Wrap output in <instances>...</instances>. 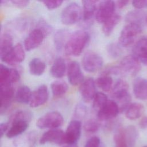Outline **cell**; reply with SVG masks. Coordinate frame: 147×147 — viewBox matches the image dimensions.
Masks as SVG:
<instances>
[{"label":"cell","instance_id":"8fae6325","mask_svg":"<svg viewBox=\"0 0 147 147\" xmlns=\"http://www.w3.org/2000/svg\"><path fill=\"white\" fill-rule=\"evenodd\" d=\"M82 130V123L79 120L71 121L65 132V144L68 145H75L80 138Z\"/></svg>","mask_w":147,"mask_h":147},{"label":"cell","instance_id":"2e32d148","mask_svg":"<svg viewBox=\"0 0 147 147\" xmlns=\"http://www.w3.org/2000/svg\"><path fill=\"white\" fill-rule=\"evenodd\" d=\"M120 112L117 103L113 100H108L106 105L98 112V118L102 121L115 118Z\"/></svg>","mask_w":147,"mask_h":147},{"label":"cell","instance_id":"bcb514c9","mask_svg":"<svg viewBox=\"0 0 147 147\" xmlns=\"http://www.w3.org/2000/svg\"><path fill=\"white\" fill-rule=\"evenodd\" d=\"M129 3L128 1H118L117 2V5L118 8H123L127 5Z\"/></svg>","mask_w":147,"mask_h":147},{"label":"cell","instance_id":"e575fe53","mask_svg":"<svg viewBox=\"0 0 147 147\" xmlns=\"http://www.w3.org/2000/svg\"><path fill=\"white\" fill-rule=\"evenodd\" d=\"M115 147H128L125 129L123 128L119 129L114 135Z\"/></svg>","mask_w":147,"mask_h":147},{"label":"cell","instance_id":"6da1fadb","mask_svg":"<svg viewBox=\"0 0 147 147\" xmlns=\"http://www.w3.org/2000/svg\"><path fill=\"white\" fill-rule=\"evenodd\" d=\"M90 40L88 32L78 30L71 33L64 47L65 53L68 56H78L84 49Z\"/></svg>","mask_w":147,"mask_h":147},{"label":"cell","instance_id":"f546056e","mask_svg":"<svg viewBox=\"0 0 147 147\" xmlns=\"http://www.w3.org/2000/svg\"><path fill=\"white\" fill-rule=\"evenodd\" d=\"M32 92L29 87L25 85L20 86L15 95L16 100L20 103L29 104Z\"/></svg>","mask_w":147,"mask_h":147},{"label":"cell","instance_id":"3957f363","mask_svg":"<svg viewBox=\"0 0 147 147\" xmlns=\"http://www.w3.org/2000/svg\"><path fill=\"white\" fill-rule=\"evenodd\" d=\"M83 17V10L76 2L68 4L61 13V21L66 25H71L79 21Z\"/></svg>","mask_w":147,"mask_h":147},{"label":"cell","instance_id":"ba28073f","mask_svg":"<svg viewBox=\"0 0 147 147\" xmlns=\"http://www.w3.org/2000/svg\"><path fill=\"white\" fill-rule=\"evenodd\" d=\"M20 79L18 70L9 68L3 64L0 65V87L10 86Z\"/></svg>","mask_w":147,"mask_h":147},{"label":"cell","instance_id":"52a82bcc","mask_svg":"<svg viewBox=\"0 0 147 147\" xmlns=\"http://www.w3.org/2000/svg\"><path fill=\"white\" fill-rule=\"evenodd\" d=\"M121 74L136 75L141 69L140 60L133 55L125 56L118 65Z\"/></svg>","mask_w":147,"mask_h":147},{"label":"cell","instance_id":"30bf717a","mask_svg":"<svg viewBox=\"0 0 147 147\" xmlns=\"http://www.w3.org/2000/svg\"><path fill=\"white\" fill-rule=\"evenodd\" d=\"M25 57V53L23 47L18 43L15 45L7 54L1 57V60L8 65H16L22 62Z\"/></svg>","mask_w":147,"mask_h":147},{"label":"cell","instance_id":"4dcf8cb0","mask_svg":"<svg viewBox=\"0 0 147 147\" xmlns=\"http://www.w3.org/2000/svg\"><path fill=\"white\" fill-rule=\"evenodd\" d=\"M51 88L54 96H61L67 92L68 86L64 81L55 80L51 83Z\"/></svg>","mask_w":147,"mask_h":147},{"label":"cell","instance_id":"7a4b0ae2","mask_svg":"<svg viewBox=\"0 0 147 147\" xmlns=\"http://www.w3.org/2000/svg\"><path fill=\"white\" fill-rule=\"evenodd\" d=\"M111 95L117 103L120 112L125 111L130 106L131 96L129 93V85L126 81L118 80L113 87Z\"/></svg>","mask_w":147,"mask_h":147},{"label":"cell","instance_id":"9c48e42d","mask_svg":"<svg viewBox=\"0 0 147 147\" xmlns=\"http://www.w3.org/2000/svg\"><path fill=\"white\" fill-rule=\"evenodd\" d=\"M115 3L113 1H101L97 6L95 18L99 23H104L114 14Z\"/></svg>","mask_w":147,"mask_h":147},{"label":"cell","instance_id":"836d02e7","mask_svg":"<svg viewBox=\"0 0 147 147\" xmlns=\"http://www.w3.org/2000/svg\"><path fill=\"white\" fill-rule=\"evenodd\" d=\"M107 101V96L105 94L101 92H96L93 99L92 106L94 109L98 112L106 105Z\"/></svg>","mask_w":147,"mask_h":147},{"label":"cell","instance_id":"b9f144b4","mask_svg":"<svg viewBox=\"0 0 147 147\" xmlns=\"http://www.w3.org/2000/svg\"><path fill=\"white\" fill-rule=\"evenodd\" d=\"M100 139L96 136L91 137L86 142L84 147H100Z\"/></svg>","mask_w":147,"mask_h":147},{"label":"cell","instance_id":"44dd1931","mask_svg":"<svg viewBox=\"0 0 147 147\" xmlns=\"http://www.w3.org/2000/svg\"><path fill=\"white\" fill-rule=\"evenodd\" d=\"M133 91L136 98L140 100L147 99V79H136L133 84Z\"/></svg>","mask_w":147,"mask_h":147},{"label":"cell","instance_id":"484cf974","mask_svg":"<svg viewBox=\"0 0 147 147\" xmlns=\"http://www.w3.org/2000/svg\"><path fill=\"white\" fill-rule=\"evenodd\" d=\"M144 111V106L139 103H133L130 105L125 111L126 117L130 120L140 118Z\"/></svg>","mask_w":147,"mask_h":147},{"label":"cell","instance_id":"8d00e7d4","mask_svg":"<svg viewBox=\"0 0 147 147\" xmlns=\"http://www.w3.org/2000/svg\"><path fill=\"white\" fill-rule=\"evenodd\" d=\"M29 3V1L27 0H11V1H6L2 0L1 2V4L7 5L9 4H11L12 6L18 7V8H23L27 6Z\"/></svg>","mask_w":147,"mask_h":147},{"label":"cell","instance_id":"83f0119b","mask_svg":"<svg viewBox=\"0 0 147 147\" xmlns=\"http://www.w3.org/2000/svg\"><path fill=\"white\" fill-rule=\"evenodd\" d=\"M45 68V63L39 58H33L29 63V70L33 75H41L44 72Z\"/></svg>","mask_w":147,"mask_h":147},{"label":"cell","instance_id":"277c9868","mask_svg":"<svg viewBox=\"0 0 147 147\" xmlns=\"http://www.w3.org/2000/svg\"><path fill=\"white\" fill-rule=\"evenodd\" d=\"M64 119L62 115L55 111L48 112L40 117L36 122V126L41 129H57L62 125Z\"/></svg>","mask_w":147,"mask_h":147},{"label":"cell","instance_id":"ee69618b","mask_svg":"<svg viewBox=\"0 0 147 147\" xmlns=\"http://www.w3.org/2000/svg\"><path fill=\"white\" fill-rule=\"evenodd\" d=\"M9 125L7 123H1L0 125V132H1V137H2L3 134L8 130Z\"/></svg>","mask_w":147,"mask_h":147},{"label":"cell","instance_id":"cb8c5ba5","mask_svg":"<svg viewBox=\"0 0 147 147\" xmlns=\"http://www.w3.org/2000/svg\"><path fill=\"white\" fill-rule=\"evenodd\" d=\"M66 71V64L64 59L61 57H57L53 61L51 69L50 74L53 78H62Z\"/></svg>","mask_w":147,"mask_h":147},{"label":"cell","instance_id":"5bb4252c","mask_svg":"<svg viewBox=\"0 0 147 147\" xmlns=\"http://www.w3.org/2000/svg\"><path fill=\"white\" fill-rule=\"evenodd\" d=\"M53 143L57 145L65 144V132L59 129H52L45 131L40 139V144Z\"/></svg>","mask_w":147,"mask_h":147},{"label":"cell","instance_id":"f35d334b","mask_svg":"<svg viewBox=\"0 0 147 147\" xmlns=\"http://www.w3.org/2000/svg\"><path fill=\"white\" fill-rule=\"evenodd\" d=\"M36 28L41 30L44 33L45 36L48 35L52 30V28L51 27V26L43 20H40L38 22V23L37 24V26Z\"/></svg>","mask_w":147,"mask_h":147},{"label":"cell","instance_id":"ac0fdd59","mask_svg":"<svg viewBox=\"0 0 147 147\" xmlns=\"http://www.w3.org/2000/svg\"><path fill=\"white\" fill-rule=\"evenodd\" d=\"M95 85V82L91 78L86 79L81 84L79 88V92L84 102H88L93 100L96 94Z\"/></svg>","mask_w":147,"mask_h":147},{"label":"cell","instance_id":"5b68a950","mask_svg":"<svg viewBox=\"0 0 147 147\" xmlns=\"http://www.w3.org/2000/svg\"><path fill=\"white\" fill-rule=\"evenodd\" d=\"M142 27L133 24H127L121 32L119 37V43L123 47L130 46L137 37L142 32Z\"/></svg>","mask_w":147,"mask_h":147},{"label":"cell","instance_id":"d4e9b609","mask_svg":"<svg viewBox=\"0 0 147 147\" xmlns=\"http://www.w3.org/2000/svg\"><path fill=\"white\" fill-rule=\"evenodd\" d=\"M71 33L65 29H61L56 31L54 36V44L57 51H61L64 49L65 44Z\"/></svg>","mask_w":147,"mask_h":147},{"label":"cell","instance_id":"d6986e66","mask_svg":"<svg viewBox=\"0 0 147 147\" xmlns=\"http://www.w3.org/2000/svg\"><path fill=\"white\" fill-rule=\"evenodd\" d=\"M98 1L92 0L82 1L83 4V20L85 24L90 25L95 16Z\"/></svg>","mask_w":147,"mask_h":147},{"label":"cell","instance_id":"4316f807","mask_svg":"<svg viewBox=\"0 0 147 147\" xmlns=\"http://www.w3.org/2000/svg\"><path fill=\"white\" fill-rule=\"evenodd\" d=\"M121 20V16L118 13H114L108 18L102 25V32L106 36H110L114 30L116 25Z\"/></svg>","mask_w":147,"mask_h":147},{"label":"cell","instance_id":"1f68e13d","mask_svg":"<svg viewBox=\"0 0 147 147\" xmlns=\"http://www.w3.org/2000/svg\"><path fill=\"white\" fill-rule=\"evenodd\" d=\"M113 83L112 78L109 75L106 74H102L95 81L96 86L105 92H109L111 90Z\"/></svg>","mask_w":147,"mask_h":147},{"label":"cell","instance_id":"e0dca14e","mask_svg":"<svg viewBox=\"0 0 147 147\" xmlns=\"http://www.w3.org/2000/svg\"><path fill=\"white\" fill-rule=\"evenodd\" d=\"M29 122L23 119L10 118L7 123L10 126L6 133V137L11 138L21 134L28 128Z\"/></svg>","mask_w":147,"mask_h":147},{"label":"cell","instance_id":"9a60e30c","mask_svg":"<svg viewBox=\"0 0 147 147\" xmlns=\"http://www.w3.org/2000/svg\"><path fill=\"white\" fill-rule=\"evenodd\" d=\"M45 36L43 32L40 29H33L24 40V46L25 50L30 51L37 48L42 43Z\"/></svg>","mask_w":147,"mask_h":147},{"label":"cell","instance_id":"7bdbcfd3","mask_svg":"<svg viewBox=\"0 0 147 147\" xmlns=\"http://www.w3.org/2000/svg\"><path fill=\"white\" fill-rule=\"evenodd\" d=\"M133 6L137 9H141L145 8L147 7V0H139V1H132Z\"/></svg>","mask_w":147,"mask_h":147},{"label":"cell","instance_id":"603a6c76","mask_svg":"<svg viewBox=\"0 0 147 147\" xmlns=\"http://www.w3.org/2000/svg\"><path fill=\"white\" fill-rule=\"evenodd\" d=\"M125 21L127 24H133L143 26L147 17L144 11L141 9H135L128 12L125 16Z\"/></svg>","mask_w":147,"mask_h":147},{"label":"cell","instance_id":"7dc6e473","mask_svg":"<svg viewBox=\"0 0 147 147\" xmlns=\"http://www.w3.org/2000/svg\"><path fill=\"white\" fill-rule=\"evenodd\" d=\"M65 147H76V146L75 145H68V146H67Z\"/></svg>","mask_w":147,"mask_h":147},{"label":"cell","instance_id":"8992f818","mask_svg":"<svg viewBox=\"0 0 147 147\" xmlns=\"http://www.w3.org/2000/svg\"><path fill=\"white\" fill-rule=\"evenodd\" d=\"M103 64V59L98 53L89 51L83 55L82 64L84 69L88 72H95L100 69Z\"/></svg>","mask_w":147,"mask_h":147},{"label":"cell","instance_id":"ffe728a7","mask_svg":"<svg viewBox=\"0 0 147 147\" xmlns=\"http://www.w3.org/2000/svg\"><path fill=\"white\" fill-rule=\"evenodd\" d=\"M14 96V90L12 86L1 87L0 113H5L11 105Z\"/></svg>","mask_w":147,"mask_h":147},{"label":"cell","instance_id":"c3c4849f","mask_svg":"<svg viewBox=\"0 0 147 147\" xmlns=\"http://www.w3.org/2000/svg\"><path fill=\"white\" fill-rule=\"evenodd\" d=\"M144 147H147V146H144Z\"/></svg>","mask_w":147,"mask_h":147},{"label":"cell","instance_id":"f1b7e54d","mask_svg":"<svg viewBox=\"0 0 147 147\" xmlns=\"http://www.w3.org/2000/svg\"><path fill=\"white\" fill-rule=\"evenodd\" d=\"M13 47L11 36L7 33L3 34L0 39V58L7 54Z\"/></svg>","mask_w":147,"mask_h":147},{"label":"cell","instance_id":"ab89813d","mask_svg":"<svg viewBox=\"0 0 147 147\" xmlns=\"http://www.w3.org/2000/svg\"><path fill=\"white\" fill-rule=\"evenodd\" d=\"M86 113H87L86 107L83 104L79 103L76 106L75 108L74 115L78 118H80L84 117L86 115Z\"/></svg>","mask_w":147,"mask_h":147},{"label":"cell","instance_id":"7402d4cb","mask_svg":"<svg viewBox=\"0 0 147 147\" xmlns=\"http://www.w3.org/2000/svg\"><path fill=\"white\" fill-rule=\"evenodd\" d=\"M133 56L144 63L147 60V36L141 37L133 48Z\"/></svg>","mask_w":147,"mask_h":147},{"label":"cell","instance_id":"4fadbf2b","mask_svg":"<svg viewBox=\"0 0 147 147\" xmlns=\"http://www.w3.org/2000/svg\"><path fill=\"white\" fill-rule=\"evenodd\" d=\"M67 76L69 83L72 86L82 84L84 76L79 63L76 61L69 62L67 65Z\"/></svg>","mask_w":147,"mask_h":147},{"label":"cell","instance_id":"d590c367","mask_svg":"<svg viewBox=\"0 0 147 147\" xmlns=\"http://www.w3.org/2000/svg\"><path fill=\"white\" fill-rule=\"evenodd\" d=\"M99 127V123L95 119H90L87 120L84 125V130L90 133H94L96 131Z\"/></svg>","mask_w":147,"mask_h":147},{"label":"cell","instance_id":"74e56055","mask_svg":"<svg viewBox=\"0 0 147 147\" xmlns=\"http://www.w3.org/2000/svg\"><path fill=\"white\" fill-rule=\"evenodd\" d=\"M108 54L112 57H118L121 53V50L119 45L115 43H111L107 47Z\"/></svg>","mask_w":147,"mask_h":147},{"label":"cell","instance_id":"60d3db41","mask_svg":"<svg viewBox=\"0 0 147 147\" xmlns=\"http://www.w3.org/2000/svg\"><path fill=\"white\" fill-rule=\"evenodd\" d=\"M61 0H53V1H44L42 2L49 10H52L59 7L63 3Z\"/></svg>","mask_w":147,"mask_h":147},{"label":"cell","instance_id":"f6af8a7d","mask_svg":"<svg viewBox=\"0 0 147 147\" xmlns=\"http://www.w3.org/2000/svg\"><path fill=\"white\" fill-rule=\"evenodd\" d=\"M140 126L142 129H145L147 127V117H143L140 121Z\"/></svg>","mask_w":147,"mask_h":147},{"label":"cell","instance_id":"7c38bea8","mask_svg":"<svg viewBox=\"0 0 147 147\" xmlns=\"http://www.w3.org/2000/svg\"><path fill=\"white\" fill-rule=\"evenodd\" d=\"M49 98V91L45 84L40 86L32 92L29 105L31 107H37L45 103Z\"/></svg>","mask_w":147,"mask_h":147},{"label":"cell","instance_id":"d6a6232c","mask_svg":"<svg viewBox=\"0 0 147 147\" xmlns=\"http://www.w3.org/2000/svg\"><path fill=\"white\" fill-rule=\"evenodd\" d=\"M124 129L128 147H133L138 136L137 130L133 126H129Z\"/></svg>","mask_w":147,"mask_h":147}]
</instances>
